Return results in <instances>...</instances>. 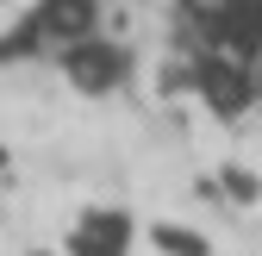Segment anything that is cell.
Listing matches in <instances>:
<instances>
[{
    "instance_id": "cell-1",
    "label": "cell",
    "mask_w": 262,
    "mask_h": 256,
    "mask_svg": "<svg viewBox=\"0 0 262 256\" xmlns=\"http://www.w3.org/2000/svg\"><path fill=\"white\" fill-rule=\"evenodd\" d=\"M62 69H69L81 88H113L125 75V56L113 44H100V38H75L69 50H62Z\"/></svg>"
},
{
    "instance_id": "cell-2",
    "label": "cell",
    "mask_w": 262,
    "mask_h": 256,
    "mask_svg": "<svg viewBox=\"0 0 262 256\" xmlns=\"http://www.w3.org/2000/svg\"><path fill=\"white\" fill-rule=\"evenodd\" d=\"M69 256H125V219L119 212H88L69 231Z\"/></svg>"
},
{
    "instance_id": "cell-3",
    "label": "cell",
    "mask_w": 262,
    "mask_h": 256,
    "mask_svg": "<svg viewBox=\"0 0 262 256\" xmlns=\"http://www.w3.org/2000/svg\"><path fill=\"white\" fill-rule=\"evenodd\" d=\"M156 250H169V256H212L193 231H181V225H156Z\"/></svg>"
}]
</instances>
